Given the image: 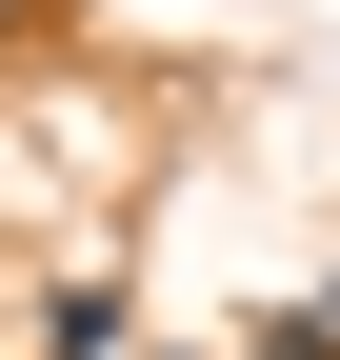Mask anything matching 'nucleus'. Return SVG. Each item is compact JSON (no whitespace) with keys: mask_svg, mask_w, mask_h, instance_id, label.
I'll return each mask as SVG.
<instances>
[{"mask_svg":"<svg viewBox=\"0 0 340 360\" xmlns=\"http://www.w3.org/2000/svg\"><path fill=\"white\" fill-rule=\"evenodd\" d=\"M0 20H20V0H0Z\"/></svg>","mask_w":340,"mask_h":360,"instance_id":"7ed1b4c3","label":"nucleus"},{"mask_svg":"<svg viewBox=\"0 0 340 360\" xmlns=\"http://www.w3.org/2000/svg\"><path fill=\"white\" fill-rule=\"evenodd\" d=\"M240 360H340V281H301V300H280V321L240 340Z\"/></svg>","mask_w":340,"mask_h":360,"instance_id":"f03ea898","label":"nucleus"},{"mask_svg":"<svg viewBox=\"0 0 340 360\" xmlns=\"http://www.w3.org/2000/svg\"><path fill=\"white\" fill-rule=\"evenodd\" d=\"M100 340H120V300H100V281H60V300H40V340H20V360H100Z\"/></svg>","mask_w":340,"mask_h":360,"instance_id":"f257e3e1","label":"nucleus"},{"mask_svg":"<svg viewBox=\"0 0 340 360\" xmlns=\"http://www.w3.org/2000/svg\"><path fill=\"white\" fill-rule=\"evenodd\" d=\"M160 360H181V340H160Z\"/></svg>","mask_w":340,"mask_h":360,"instance_id":"20e7f679","label":"nucleus"}]
</instances>
